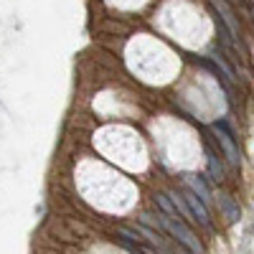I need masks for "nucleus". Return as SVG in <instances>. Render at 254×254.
Segmentation results:
<instances>
[{"label":"nucleus","instance_id":"nucleus-1","mask_svg":"<svg viewBox=\"0 0 254 254\" xmlns=\"http://www.w3.org/2000/svg\"><path fill=\"white\" fill-rule=\"evenodd\" d=\"M160 224H163V231H165V234L171 237L173 242L183 244L186 249H190L193 254H203V244H201V239L188 229V224H186L183 219H171V216L160 214Z\"/></svg>","mask_w":254,"mask_h":254},{"label":"nucleus","instance_id":"nucleus-2","mask_svg":"<svg viewBox=\"0 0 254 254\" xmlns=\"http://www.w3.org/2000/svg\"><path fill=\"white\" fill-rule=\"evenodd\" d=\"M214 132H216V140L221 142V150L226 153V160L229 165H242V153H239V147H237V137L234 132L229 130V125L226 122H216L214 125Z\"/></svg>","mask_w":254,"mask_h":254},{"label":"nucleus","instance_id":"nucleus-3","mask_svg":"<svg viewBox=\"0 0 254 254\" xmlns=\"http://www.w3.org/2000/svg\"><path fill=\"white\" fill-rule=\"evenodd\" d=\"M183 198L190 208V214L196 216V221L203 226V229H211V214H208V206L193 193V190H183Z\"/></svg>","mask_w":254,"mask_h":254},{"label":"nucleus","instance_id":"nucleus-4","mask_svg":"<svg viewBox=\"0 0 254 254\" xmlns=\"http://www.w3.org/2000/svg\"><path fill=\"white\" fill-rule=\"evenodd\" d=\"M211 5L216 8V13H219V18L224 20V26L229 28V33L234 36V38H239V20L234 18V13H231V8L226 5V0H211Z\"/></svg>","mask_w":254,"mask_h":254},{"label":"nucleus","instance_id":"nucleus-5","mask_svg":"<svg viewBox=\"0 0 254 254\" xmlns=\"http://www.w3.org/2000/svg\"><path fill=\"white\" fill-rule=\"evenodd\" d=\"M216 203H219L221 214H224V219H226L229 224H237V221L242 219V208H239V203H237L234 198H231L229 193H219Z\"/></svg>","mask_w":254,"mask_h":254},{"label":"nucleus","instance_id":"nucleus-6","mask_svg":"<svg viewBox=\"0 0 254 254\" xmlns=\"http://www.w3.org/2000/svg\"><path fill=\"white\" fill-rule=\"evenodd\" d=\"M183 181H186V186H188V190H193V193L208 206L211 201H214V198H211V190H208V186H206V181L201 178V176H196V173H186L183 176Z\"/></svg>","mask_w":254,"mask_h":254},{"label":"nucleus","instance_id":"nucleus-7","mask_svg":"<svg viewBox=\"0 0 254 254\" xmlns=\"http://www.w3.org/2000/svg\"><path fill=\"white\" fill-rule=\"evenodd\" d=\"M206 160H208V176L214 183H221L224 181V165L219 160V155L211 150V147H206Z\"/></svg>","mask_w":254,"mask_h":254}]
</instances>
